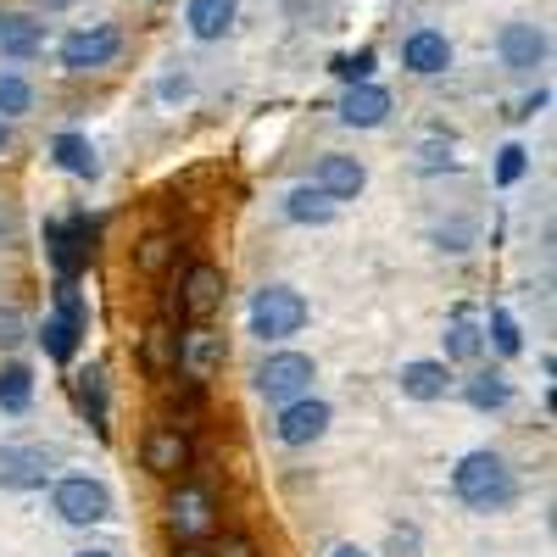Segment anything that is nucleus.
Segmentation results:
<instances>
[{"mask_svg":"<svg viewBox=\"0 0 557 557\" xmlns=\"http://www.w3.org/2000/svg\"><path fill=\"white\" fill-rule=\"evenodd\" d=\"M78 557H112V552H78Z\"/></svg>","mask_w":557,"mask_h":557,"instance_id":"nucleus-41","label":"nucleus"},{"mask_svg":"<svg viewBox=\"0 0 557 557\" xmlns=\"http://www.w3.org/2000/svg\"><path fill=\"white\" fill-rule=\"evenodd\" d=\"M391 117V96L368 78V84H346V96H341V123L351 128H380Z\"/></svg>","mask_w":557,"mask_h":557,"instance_id":"nucleus-13","label":"nucleus"},{"mask_svg":"<svg viewBox=\"0 0 557 557\" xmlns=\"http://www.w3.org/2000/svg\"><path fill=\"white\" fill-rule=\"evenodd\" d=\"M28 107H34L28 78H23V73H0V117H17V112H28Z\"/></svg>","mask_w":557,"mask_h":557,"instance_id":"nucleus-28","label":"nucleus"},{"mask_svg":"<svg viewBox=\"0 0 557 557\" xmlns=\"http://www.w3.org/2000/svg\"><path fill=\"white\" fill-rule=\"evenodd\" d=\"M45 7H73V0H45Z\"/></svg>","mask_w":557,"mask_h":557,"instance_id":"nucleus-40","label":"nucleus"},{"mask_svg":"<svg viewBox=\"0 0 557 557\" xmlns=\"http://www.w3.org/2000/svg\"><path fill=\"white\" fill-rule=\"evenodd\" d=\"M212 524H218V502H212L207 485H178L168 496V530H173V541H201V535H212Z\"/></svg>","mask_w":557,"mask_h":557,"instance_id":"nucleus-5","label":"nucleus"},{"mask_svg":"<svg viewBox=\"0 0 557 557\" xmlns=\"http://www.w3.org/2000/svg\"><path fill=\"white\" fill-rule=\"evenodd\" d=\"M462 401H469L474 412H502L507 401H513V385H507V374H474L469 385H462Z\"/></svg>","mask_w":557,"mask_h":557,"instance_id":"nucleus-23","label":"nucleus"},{"mask_svg":"<svg viewBox=\"0 0 557 557\" xmlns=\"http://www.w3.org/2000/svg\"><path fill=\"white\" fill-rule=\"evenodd\" d=\"M451 491H457V502H469L474 513H502V507L519 496V480H513L502 451H469L451 469Z\"/></svg>","mask_w":557,"mask_h":557,"instance_id":"nucleus-1","label":"nucleus"},{"mask_svg":"<svg viewBox=\"0 0 557 557\" xmlns=\"http://www.w3.org/2000/svg\"><path fill=\"white\" fill-rule=\"evenodd\" d=\"M496 57H502V67L530 73V67L546 62V34H541L535 23H507V28L496 34Z\"/></svg>","mask_w":557,"mask_h":557,"instance_id":"nucleus-12","label":"nucleus"},{"mask_svg":"<svg viewBox=\"0 0 557 557\" xmlns=\"http://www.w3.org/2000/svg\"><path fill=\"white\" fill-rule=\"evenodd\" d=\"M51 157H57V168L73 173V178H96V173H101V157H96V146H89L84 134H57Z\"/></svg>","mask_w":557,"mask_h":557,"instance_id":"nucleus-18","label":"nucleus"},{"mask_svg":"<svg viewBox=\"0 0 557 557\" xmlns=\"http://www.w3.org/2000/svg\"><path fill=\"white\" fill-rule=\"evenodd\" d=\"M312 380H318V362H312L307 351H273V357L257 368V391H262L268 401H296V396L312 391Z\"/></svg>","mask_w":557,"mask_h":557,"instance_id":"nucleus-3","label":"nucleus"},{"mask_svg":"<svg viewBox=\"0 0 557 557\" xmlns=\"http://www.w3.org/2000/svg\"><path fill=\"white\" fill-rule=\"evenodd\" d=\"M462 240H469V223H451V228H441V246H446V251H469Z\"/></svg>","mask_w":557,"mask_h":557,"instance_id":"nucleus-35","label":"nucleus"},{"mask_svg":"<svg viewBox=\"0 0 557 557\" xmlns=\"http://www.w3.org/2000/svg\"><path fill=\"white\" fill-rule=\"evenodd\" d=\"M57 513H62L67 524H101V519H112V491H107L101 480L73 474V480L57 485Z\"/></svg>","mask_w":557,"mask_h":557,"instance_id":"nucleus-6","label":"nucleus"},{"mask_svg":"<svg viewBox=\"0 0 557 557\" xmlns=\"http://www.w3.org/2000/svg\"><path fill=\"white\" fill-rule=\"evenodd\" d=\"M78 335H84V323H73L67 312H51L39 323V346H45V357H57V362H67L78 351Z\"/></svg>","mask_w":557,"mask_h":557,"instance_id":"nucleus-21","label":"nucleus"},{"mask_svg":"<svg viewBox=\"0 0 557 557\" xmlns=\"http://www.w3.org/2000/svg\"><path fill=\"white\" fill-rule=\"evenodd\" d=\"M196 39H223L235 28V0H190V12H184Z\"/></svg>","mask_w":557,"mask_h":557,"instance_id":"nucleus-17","label":"nucleus"},{"mask_svg":"<svg viewBox=\"0 0 557 557\" xmlns=\"http://www.w3.org/2000/svg\"><path fill=\"white\" fill-rule=\"evenodd\" d=\"M480 351H485V335L474 330L469 318H451V330H446V357H451V362H474Z\"/></svg>","mask_w":557,"mask_h":557,"instance_id":"nucleus-27","label":"nucleus"},{"mask_svg":"<svg viewBox=\"0 0 557 557\" xmlns=\"http://www.w3.org/2000/svg\"><path fill=\"white\" fill-rule=\"evenodd\" d=\"M330 401H312V396H296V401H285V412H278V424H273V435L285 441V446H312V441H323V430H330Z\"/></svg>","mask_w":557,"mask_h":557,"instance_id":"nucleus-8","label":"nucleus"},{"mask_svg":"<svg viewBox=\"0 0 557 557\" xmlns=\"http://www.w3.org/2000/svg\"><path fill=\"white\" fill-rule=\"evenodd\" d=\"M212 557H262L251 535H223V546H212Z\"/></svg>","mask_w":557,"mask_h":557,"instance_id":"nucleus-32","label":"nucleus"},{"mask_svg":"<svg viewBox=\"0 0 557 557\" xmlns=\"http://www.w3.org/2000/svg\"><path fill=\"white\" fill-rule=\"evenodd\" d=\"M223 268L212 262H196L190 273H184V285H178V312H190V318H212L223 307Z\"/></svg>","mask_w":557,"mask_h":557,"instance_id":"nucleus-11","label":"nucleus"},{"mask_svg":"<svg viewBox=\"0 0 557 557\" xmlns=\"http://www.w3.org/2000/svg\"><path fill=\"white\" fill-rule=\"evenodd\" d=\"M190 462H196V446H190V435H184L178 424H162V430L146 435V469H151V474L184 480V469H190Z\"/></svg>","mask_w":557,"mask_h":557,"instance_id":"nucleus-9","label":"nucleus"},{"mask_svg":"<svg viewBox=\"0 0 557 557\" xmlns=\"http://www.w3.org/2000/svg\"><path fill=\"white\" fill-rule=\"evenodd\" d=\"M57 474V451L45 446H0V485L7 491H39Z\"/></svg>","mask_w":557,"mask_h":557,"instance_id":"nucleus-7","label":"nucleus"},{"mask_svg":"<svg viewBox=\"0 0 557 557\" xmlns=\"http://www.w3.org/2000/svg\"><path fill=\"white\" fill-rule=\"evenodd\" d=\"M285 218L290 223H330L335 218V201L318 190V184H296V190L285 196Z\"/></svg>","mask_w":557,"mask_h":557,"instance_id":"nucleus-22","label":"nucleus"},{"mask_svg":"<svg viewBox=\"0 0 557 557\" xmlns=\"http://www.w3.org/2000/svg\"><path fill=\"white\" fill-rule=\"evenodd\" d=\"M401 396H412V401H441V396H446V362H407V368H401Z\"/></svg>","mask_w":557,"mask_h":557,"instance_id":"nucleus-20","label":"nucleus"},{"mask_svg":"<svg viewBox=\"0 0 557 557\" xmlns=\"http://www.w3.org/2000/svg\"><path fill=\"white\" fill-rule=\"evenodd\" d=\"M173 257H178V240H173V235H162V228L134 246V268H139V273H162Z\"/></svg>","mask_w":557,"mask_h":557,"instance_id":"nucleus-26","label":"nucleus"},{"mask_svg":"<svg viewBox=\"0 0 557 557\" xmlns=\"http://www.w3.org/2000/svg\"><path fill=\"white\" fill-rule=\"evenodd\" d=\"M139 357H146V368H151L157 380L178 368V330H173L168 318H157V323H151V335H146V346H139Z\"/></svg>","mask_w":557,"mask_h":557,"instance_id":"nucleus-19","label":"nucleus"},{"mask_svg":"<svg viewBox=\"0 0 557 557\" xmlns=\"http://www.w3.org/2000/svg\"><path fill=\"white\" fill-rule=\"evenodd\" d=\"M173 557H212V546H201V541H173Z\"/></svg>","mask_w":557,"mask_h":557,"instance_id":"nucleus-36","label":"nucleus"},{"mask_svg":"<svg viewBox=\"0 0 557 557\" xmlns=\"http://www.w3.org/2000/svg\"><path fill=\"white\" fill-rule=\"evenodd\" d=\"M23 341V318L17 312H0V346H17Z\"/></svg>","mask_w":557,"mask_h":557,"instance_id":"nucleus-33","label":"nucleus"},{"mask_svg":"<svg viewBox=\"0 0 557 557\" xmlns=\"http://www.w3.org/2000/svg\"><path fill=\"white\" fill-rule=\"evenodd\" d=\"M12 146V128H7V117H0V151H7Z\"/></svg>","mask_w":557,"mask_h":557,"instance_id":"nucleus-39","label":"nucleus"},{"mask_svg":"<svg viewBox=\"0 0 557 557\" xmlns=\"http://www.w3.org/2000/svg\"><path fill=\"white\" fill-rule=\"evenodd\" d=\"M524 168H530V151L524 146H502L496 151V184H519Z\"/></svg>","mask_w":557,"mask_h":557,"instance_id":"nucleus-30","label":"nucleus"},{"mask_svg":"<svg viewBox=\"0 0 557 557\" xmlns=\"http://www.w3.org/2000/svg\"><path fill=\"white\" fill-rule=\"evenodd\" d=\"M312 184H318V190L330 196V201H357L362 184H368V168H362L357 157H323Z\"/></svg>","mask_w":557,"mask_h":557,"instance_id":"nucleus-14","label":"nucleus"},{"mask_svg":"<svg viewBox=\"0 0 557 557\" xmlns=\"http://www.w3.org/2000/svg\"><path fill=\"white\" fill-rule=\"evenodd\" d=\"M45 51V34L34 17H0V57H12V62H34Z\"/></svg>","mask_w":557,"mask_h":557,"instance_id":"nucleus-16","label":"nucleus"},{"mask_svg":"<svg viewBox=\"0 0 557 557\" xmlns=\"http://www.w3.org/2000/svg\"><path fill=\"white\" fill-rule=\"evenodd\" d=\"M491 346L502 351V357H519L524 351V335H519V323H513V312H491Z\"/></svg>","mask_w":557,"mask_h":557,"instance_id":"nucleus-29","label":"nucleus"},{"mask_svg":"<svg viewBox=\"0 0 557 557\" xmlns=\"http://www.w3.org/2000/svg\"><path fill=\"white\" fill-rule=\"evenodd\" d=\"M301 323H307V301H301V290H290V285H268V290H257V301H251V335H257L262 346H278V341L301 335Z\"/></svg>","mask_w":557,"mask_h":557,"instance_id":"nucleus-2","label":"nucleus"},{"mask_svg":"<svg viewBox=\"0 0 557 557\" xmlns=\"http://www.w3.org/2000/svg\"><path fill=\"white\" fill-rule=\"evenodd\" d=\"M28 401H34V374H28L23 362H7V368H0V407L23 412Z\"/></svg>","mask_w":557,"mask_h":557,"instance_id":"nucleus-24","label":"nucleus"},{"mask_svg":"<svg viewBox=\"0 0 557 557\" xmlns=\"http://www.w3.org/2000/svg\"><path fill=\"white\" fill-rule=\"evenodd\" d=\"M0 240H12V207L0 201Z\"/></svg>","mask_w":557,"mask_h":557,"instance_id":"nucleus-37","label":"nucleus"},{"mask_svg":"<svg viewBox=\"0 0 557 557\" xmlns=\"http://www.w3.org/2000/svg\"><path fill=\"white\" fill-rule=\"evenodd\" d=\"M401 67L418 73V78L446 73V67H451V39H446L441 28H412V34L401 39Z\"/></svg>","mask_w":557,"mask_h":557,"instance_id":"nucleus-10","label":"nucleus"},{"mask_svg":"<svg viewBox=\"0 0 557 557\" xmlns=\"http://www.w3.org/2000/svg\"><path fill=\"white\" fill-rule=\"evenodd\" d=\"M78 407L89 412V424L107 430V374L101 368H84L78 374Z\"/></svg>","mask_w":557,"mask_h":557,"instance_id":"nucleus-25","label":"nucleus"},{"mask_svg":"<svg viewBox=\"0 0 557 557\" xmlns=\"http://www.w3.org/2000/svg\"><path fill=\"white\" fill-rule=\"evenodd\" d=\"M418 552V530H396L391 535V557H412Z\"/></svg>","mask_w":557,"mask_h":557,"instance_id":"nucleus-34","label":"nucleus"},{"mask_svg":"<svg viewBox=\"0 0 557 557\" xmlns=\"http://www.w3.org/2000/svg\"><path fill=\"white\" fill-rule=\"evenodd\" d=\"M374 67H380L374 51H357V57H341V62H335V73H341L346 84H368V78H374Z\"/></svg>","mask_w":557,"mask_h":557,"instance_id":"nucleus-31","label":"nucleus"},{"mask_svg":"<svg viewBox=\"0 0 557 557\" xmlns=\"http://www.w3.org/2000/svg\"><path fill=\"white\" fill-rule=\"evenodd\" d=\"M117 51H123V34L112 23H89V28H73L62 39V67L67 73H89V67L117 62Z\"/></svg>","mask_w":557,"mask_h":557,"instance_id":"nucleus-4","label":"nucleus"},{"mask_svg":"<svg viewBox=\"0 0 557 557\" xmlns=\"http://www.w3.org/2000/svg\"><path fill=\"white\" fill-rule=\"evenodd\" d=\"M330 557H368V552H362V546H351V541H346V546H335V552H330Z\"/></svg>","mask_w":557,"mask_h":557,"instance_id":"nucleus-38","label":"nucleus"},{"mask_svg":"<svg viewBox=\"0 0 557 557\" xmlns=\"http://www.w3.org/2000/svg\"><path fill=\"white\" fill-rule=\"evenodd\" d=\"M218 362H223V335H212V330L178 335V368H184V374H190L196 385L218 374Z\"/></svg>","mask_w":557,"mask_h":557,"instance_id":"nucleus-15","label":"nucleus"}]
</instances>
